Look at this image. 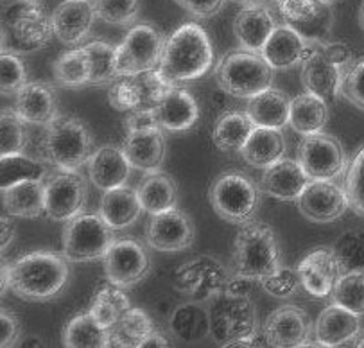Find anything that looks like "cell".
I'll use <instances>...</instances> for the list:
<instances>
[{"mask_svg": "<svg viewBox=\"0 0 364 348\" xmlns=\"http://www.w3.org/2000/svg\"><path fill=\"white\" fill-rule=\"evenodd\" d=\"M68 258L54 251H31L11 264H2V292L23 302H50L67 289Z\"/></svg>", "mask_w": 364, "mask_h": 348, "instance_id": "cell-1", "label": "cell"}, {"mask_svg": "<svg viewBox=\"0 0 364 348\" xmlns=\"http://www.w3.org/2000/svg\"><path fill=\"white\" fill-rule=\"evenodd\" d=\"M207 309L210 337L221 347L250 348L267 344L262 329H259L255 303L250 296L219 291L207 300Z\"/></svg>", "mask_w": 364, "mask_h": 348, "instance_id": "cell-2", "label": "cell"}, {"mask_svg": "<svg viewBox=\"0 0 364 348\" xmlns=\"http://www.w3.org/2000/svg\"><path fill=\"white\" fill-rule=\"evenodd\" d=\"M214 65V47L207 31L196 22L178 27L166 40L158 70L171 83L203 78Z\"/></svg>", "mask_w": 364, "mask_h": 348, "instance_id": "cell-3", "label": "cell"}, {"mask_svg": "<svg viewBox=\"0 0 364 348\" xmlns=\"http://www.w3.org/2000/svg\"><path fill=\"white\" fill-rule=\"evenodd\" d=\"M42 160L61 171H79L95 153V139L85 120L58 115L40 140Z\"/></svg>", "mask_w": 364, "mask_h": 348, "instance_id": "cell-4", "label": "cell"}, {"mask_svg": "<svg viewBox=\"0 0 364 348\" xmlns=\"http://www.w3.org/2000/svg\"><path fill=\"white\" fill-rule=\"evenodd\" d=\"M282 268L274 230L264 221L240 225L233 241V271L259 282Z\"/></svg>", "mask_w": 364, "mask_h": 348, "instance_id": "cell-5", "label": "cell"}, {"mask_svg": "<svg viewBox=\"0 0 364 348\" xmlns=\"http://www.w3.org/2000/svg\"><path fill=\"white\" fill-rule=\"evenodd\" d=\"M274 68L260 53L232 51L218 65L215 79L223 92L235 99H252L271 88Z\"/></svg>", "mask_w": 364, "mask_h": 348, "instance_id": "cell-6", "label": "cell"}, {"mask_svg": "<svg viewBox=\"0 0 364 348\" xmlns=\"http://www.w3.org/2000/svg\"><path fill=\"white\" fill-rule=\"evenodd\" d=\"M208 196L214 212L226 223L239 226L252 221L260 203V192L255 181L239 171L219 174Z\"/></svg>", "mask_w": 364, "mask_h": 348, "instance_id": "cell-7", "label": "cell"}, {"mask_svg": "<svg viewBox=\"0 0 364 348\" xmlns=\"http://www.w3.org/2000/svg\"><path fill=\"white\" fill-rule=\"evenodd\" d=\"M115 230L101 217V213L81 212L72 217L63 228V255L68 263H92L106 255L113 244Z\"/></svg>", "mask_w": 364, "mask_h": 348, "instance_id": "cell-8", "label": "cell"}, {"mask_svg": "<svg viewBox=\"0 0 364 348\" xmlns=\"http://www.w3.org/2000/svg\"><path fill=\"white\" fill-rule=\"evenodd\" d=\"M174 86L178 85L171 83L158 68H153V70L117 78L109 85L108 99L117 112L129 113L133 110L156 106Z\"/></svg>", "mask_w": 364, "mask_h": 348, "instance_id": "cell-9", "label": "cell"}, {"mask_svg": "<svg viewBox=\"0 0 364 348\" xmlns=\"http://www.w3.org/2000/svg\"><path fill=\"white\" fill-rule=\"evenodd\" d=\"M54 36L50 15L38 2H18L6 15L4 41H11L4 47L16 53H31L43 49Z\"/></svg>", "mask_w": 364, "mask_h": 348, "instance_id": "cell-10", "label": "cell"}, {"mask_svg": "<svg viewBox=\"0 0 364 348\" xmlns=\"http://www.w3.org/2000/svg\"><path fill=\"white\" fill-rule=\"evenodd\" d=\"M166 47V40L149 23L132 27L126 38L117 46V70L119 75H132L158 68Z\"/></svg>", "mask_w": 364, "mask_h": 348, "instance_id": "cell-11", "label": "cell"}, {"mask_svg": "<svg viewBox=\"0 0 364 348\" xmlns=\"http://www.w3.org/2000/svg\"><path fill=\"white\" fill-rule=\"evenodd\" d=\"M298 162L311 181L336 180L348 169L341 142L323 132L301 139L298 146Z\"/></svg>", "mask_w": 364, "mask_h": 348, "instance_id": "cell-12", "label": "cell"}, {"mask_svg": "<svg viewBox=\"0 0 364 348\" xmlns=\"http://www.w3.org/2000/svg\"><path fill=\"white\" fill-rule=\"evenodd\" d=\"M46 185V213L53 221H70L87 206L88 181L77 171L49 172Z\"/></svg>", "mask_w": 364, "mask_h": 348, "instance_id": "cell-13", "label": "cell"}, {"mask_svg": "<svg viewBox=\"0 0 364 348\" xmlns=\"http://www.w3.org/2000/svg\"><path fill=\"white\" fill-rule=\"evenodd\" d=\"M230 277L232 273L228 268L214 255H198L178 268L174 273V288L192 300L207 302L212 295L225 291Z\"/></svg>", "mask_w": 364, "mask_h": 348, "instance_id": "cell-14", "label": "cell"}, {"mask_svg": "<svg viewBox=\"0 0 364 348\" xmlns=\"http://www.w3.org/2000/svg\"><path fill=\"white\" fill-rule=\"evenodd\" d=\"M284 23L293 27L309 43L331 41L334 27L332 4L323 0H274Z\"/></svg>", "mask_w": 364, "mask_h": 348, "instance_id": "cell-15", "label": "cell"}, {"mask_svg": "<svg viewBox=\"0 0 364 348\" xmlns=\"http://www.w3.org/2000/svg\"><path fill=\"white\" fill-rule=\"evenodd\" d=\"M151 268L149 255L136 239H115L102 257V270L106 280L128 289L142 282Z\"/></svg>", "mask_w": 364, "mask_h": 348, "instance_id": "cell-16", "label": "cell"}, {"mask_svg": "<svg viewBox=\"0 0 364 348\" xmlns=\"http://www.w3.org/2000/svg\"><path fill=\"white\" fill-rule=\"evenodd\" d=\"M350 68L332 60L323 49V43H311L305 60L301 61V83L305 90L323 101L334 102L341 95L343 81Z\"/></svg>", "mask_w": 364, "mask_h": 348, "instance_id": "cell-17", "label": "cell"}, {"mask_svg": "<svg viewBox=\"0 0 364 348\" xmlns=\"http://www.w3.org/2000/svg\"><path fill=\"white\" fill-rule=\"evenodd\" d=\"M194 223L178 206L151 216L146 230V243L153 250L164 251V253L187 250L194 243Z\"/></svg>", "mask_w": 364, "mask_h": 348, "instance_id": "cell-18", "label": "cell"}, {"mask_svg": "<svg viewBox=\"0 0 364 348\" xmlns=\"http://www.w3.org/2000/svg\"><path fill=\"white\" fill-rule=\"evenodd\" d=\"M296 205L305 219L318 225L338 221L350 209L348 194L336 180L311 181L298 198Z\"/></svg>", "mask_w": 364, "mask_h": 348, "instance_id": "cell-19", "label": "cell"}, {"mask_svg": "<svg viewBox=\"0 0 364 348\" xmlns=\"http://www.w3.org/2000/svg\"><path fill=\"white\" fill-rule=\"evenodd\" d=\"M262 332L269 347H301L314 332L311 316L298 305H282L274 309L264 322Z\"/></svg>", "mask_w": 364, "mask_h": 348, "instance_id": "cell-20", "label": "cell"}, {"mask_svg": "<svg viewBox=\"0 0 364 348\" xmlns=\"http://www.w3.org/2000/svg\"><path fill=\"white\" fill-rule=\"evenodd\" d=\"M301 289L312 298H331L336 282L341 277L338 258L332 248H316L309 251L296 268Z\"/></svg>", "mask_w": 364, "mask_h": 348, "instance_id": "cell-21", "label": "cell"}, {"mask_svg": "<svg viewBox=\"0 0 364 348\" xmlns=\"http://www.w3.org/2000/svg\"><path fill=\"white\" fill-rule=\"evenodd\" d=\"M95 19L94 0H63L50 13L54 36L63 46H77L87 40Z\"/></svg>", "mask_w": 364, "mask_h": 348, "instance_id": "cell-22", "label": "cell"}, {"mask_svg": "<svg viewBox=\"0 0 364 348\" xmlns=\"http://www.w3.org/2000/svg\"><path fill=\"white\" fill-rule=\"evenodd\" d=\"M309 184L311 178L307 176L298 158L293 160L284 157L264 169L260 189L264 194L278 201H298Z\"/></svg>", "mask_w": 364, "mask_h": 348, "instance_id": "cell-23", "label": "cell"}, {"mask_svg": "<svg viewBox=\"0 0 364 348\" xmlns=\"http://www.w3.org/2000/svg\"><path fill=\"white\" fill-rule=\"evenodd\" d=\"M15 110L31 126L46 127L60 115L54 86L43 81H27L15 94Z\"/></svg>", "mask_w": 364, "mask_h": 348, "instance_id": "cell-24", "label": "cell"}, {"mask_svg": "<svg viewBox=\"0 0 364 348\" xmlns=\"http://www.w3.org/2000/svg\"><path fill=\"white\" fill-rule=\"evenodd\" d=\"M87 167L92 185L102 192L128 184L133 169L124 149L117 146H102L95 149Z\"/></svg>", "mask_w": 364, "mask_h": 348, "instance_id": "cell-25", "label": "cell"}, {"mask_svg": "<svg viewBox=\"0 0 364 348\" xmlns=\"http://www.w3.org/2000/svg\"><path fill=\"white\" fill-rule=\"evenodd\" d=\"M126 157L133 169L142 172L160 171L166 160V137L161 127L151 130H135L126 133L122 142Z\"/></svg>", "mask_w": 364, "mask_h": 348, "instance_id": "cell-26", "label": "cell"}, {"mask_svg": "<svg viewBox=\"0 0 364 348\" xmlns=\"http://www.w3.org/2000/svg\"><path fill=\"white\" fill-rule=\"evenodd\" d=\"M360 332V316L336 303L323 309L314 323V337L323 347H350Z\"/></svg>", "mask_w": 364, "mask_h": 348, "instance_id": "cell-27", "label": "cell"}, {"mask_svg": "<svg viewBox=\"0 0 364 348\" xmlns=\"http://www.w3.org/2000/svg\"><path fill=\"white\" fill-rule=\"evenodd\" d=\"M277 29L273 15L267 8L259 4H248L240 9L233 20V34L239 41L240 49L250 53H262L273 31Z\"/></svg>", "mask_w": 364, "mask_h": 348, "instance_id": "cell-28", "label": "cell"}, {"mask_svg": "<svg viewBox=\"0 0 364 348\" xmlns=\"http://www.w3.org/2000/svg\"><path fill=\"white\" fill-rule=\"evenodd\" d=\"M309 43L304 36L296 33L287 23L277 26L273 34L262 49V56L274 70H287L305 60L309 53Z\"/></svg>", "mask_w": 364, "mask_h": 348, "instance_id": "cell-29", "label": "cell"}, {"mask_svg": "<svg viewBox=\"0 0 364 348\" xmlns=\"http://www.w3.org/2000/svg\"><path fill=\"white\" fill-rule=\"evenodd\" d=\"M153 108L160 127L167 132H187L199 119V106L194 95L178 86Z\"/></svg>", "mask_w": 364, "mask_h": 348, "instance_id": "cell-30", "label": "cell"}, {"mask_svg": "<svg viewBox=\"0 0 364 348\" xmlns=\"http://www.w3.org/2000/svg\"><path fill=\"white\" fill-rule=\"evenodd\" d=\"M2 209L9 216L23 219H34L46 213L43 180H23L2 187Z\"/></svg>", "mask_w": 364, "mask_h": 348, "instance_id": "cell-31", "label": "cell"}, {"mask_svg": "<svg viewBox=\"0 0 364 348\" xmlns=\"http://www.w3.org/2000/svg\"><path fill=\"white\" fill-rule=\"evenodd\" d=\"M286 151L287 144L282 130L257 126L240 149V157L250 167L266 169L286 157Z\"/></svg>", "mask_w": 364, "mask_h": 348, "instance_id": "cell-32", "label": "cell"}, {"mask_svg": "<svg viewBox=\"0 0 364 348\" xmlns=\"http://www.w3.org/2000/svg\"><path fill=\"white\" fill-rule=\"evenodd\" d=\"M169 329L173 336L183 343H199L210 336L207 302L191 300V302L180 303L171 312Z\"/></svg>", "mask_w": 364, "mask_h": 348, "instance_id": "cell-33", "label": "cell"}, {"mask_svg": "<svg viewBox=\"0 0 364 348\" xmlns=\"http://www.w3.org/2000/svg\"><path fill=\"white\" fill-rule=\"evenodd\" d=\"M142 212L136 189L122 185V187L106 191L101 198L99 213L113 230H124L135 225Z\"/></svg>", "mask_w": 364, "mask_h": 348, "instance_id": "cell-34", "label": "cell"}, {"mask_svg": "<svg viewBox=\"0 0 364 348\" xmlns=\"http://www.w3.org/2000/svg\"><path fill=\"white\" fill-rule=\"evenodd\" d=\"M291 101L293 99L284 90L267 88L262 94L250 99L246 112L255 126L282 130L289 124Z\"/></svg>", "mask_w": 364, "mask_h": 348, "instance_id": "cell-35", "label": "cell"}, {"mask_svg": "<svg viewBox=\"0 0 364 348\" xmlns=\"http://www.w3.org/2000/svg\"><path fill=\"white\" fill-rule=\"evenodd\" d=\"M140 205L149 216L166 212L178 206V189L166 172H149L136 187Z\"/></svg>", "mask_w": 364, "mask_h": 348, "instance_id": "cell-36", "label": "cell"}, {"mask_svg": "<svg viewBox=\"0 0 364 348\" xmlns=\"http://www.w3.org/2000/svg\"><path fill=\"white\" fill-rule=\"evenodd\" d=\"M255 124L250 119L248 112H226L215 120L214 130H212V140H214L215 147L226 153H235L245 147L246 140L255 130Z\"/></svg>", "mask_w": 364, "mask_h": 348, "instance_id": "cell-37", "label": "cell"}, {"mask_svg": "<svg viewBox=\"0 0 364 348\" xmlns=\"http://www.w3.org/2000/svg\"><path fill=\"white\" fill-rule=\"evenodd\" d=\"M328 120L327 101L305 90L291 101L289 126L300 135H312L323 132Z\"/></svg>", "mask_w": 364, "mask_h": 348, "instance_id": "cell-38", "label": "cell"}, {"mask_svg": "<svg viewBox=\"0 0 364 348\" xmlns=\"http://www.w3.org/2000/svg\"><path fill=\"white\" fill-rule=\"evenodd\" d=\"M109 329L102 325L90 311L74 316L63 330V347L67 348H106Z\"/></svg>", "mask_w": 364, "mask_h": 348, "instance_id": "cell-39", "label": "cell"}, {"mask_svg": "<svg viewBox=\"0 0 364 348\" xmlns=\"http://www.w3.org/2000/svg\"><path fill=\"white\" fill-rule=\"evenodd\" d=\"M154 332L153 320L142 309H128L122 318L109 329L108 347L112 348H139L140 343Z\"/></svg>", "mask_w": 364, "mask_h": 348, "instance_id": "cell-40", "label": "cell"}, {"mask_svg": "<svg viewBox=\"0 0 364 348\" xmlns=\"http://www.w3.org/2000/svg\"><path fill=\"white\" fill-rule=\"evenodd\" d=\"M128 309H132V305H129V298L124 292V289L106 280L105 284H101L95 289L88 311H90L102 325L112 329V327L122 318V315H124Z\"/></svg>", "mask_w": 364, "mask_h": 348, "instance_id": "cell-41", "label": "cell"}, {"mask_svg": "<svg viewBox=\"0 0 364 348\" xmlns=\"http://www.w3.org/2000/svg\"><path fill=\"white\" fill-rule=\"evenodd\" d=\"M54 81L67 88L90 85V65L85 47L67 51L53 65Z\"/></svg>", "mask_w": 364, "mask_h": 348, "instance_id": "cell-42", "label": "cell"}, {"mask_svg": "<svg viewBox=\"0 0 364 348\" xmlns=\"http://www.w3.org/2000/svg\"><path fill=\"white\" fill-rule=\"evenodd\" d=\"M88 65H90V85H106L120 78L117 70V47L106 40H92L87 46Z\"/></svg>", "mask_w": 364, "mask_h": 348, "instance_id": "cell-43", "label": "cell"}, {"mask_svg": "<svg viewBox=\"0 0 364 348\" xmlns=\"http://www.w3.org/2000/svg\"><path fill=\"white\" fill-rule=\"evenodd\" d=\"M49 176L47 165L34 157L23 153L6 154L0 162V184L9 187L23 180H46Z\"/></svg>", "mask_w": 364, "mask_h": 348, "instance_id": "cell-44", "label": "cell"}, {"mask_svg": "<svg viewBox=\"0 0 364 348\" xmlns=\"http://www.w3.org/2000/svg\"><path fill=\"white\" fill-rule=\"evenodd\" d=\"M332 303L341 305L355 315H364V271L341 273L331 295Z\"/></svg>", "mask_w": 364, "mask_h": 348, "instance_id": "cell-45", "label": "cell"}, {"mask_svg": "<svg viewBox=\"0 0 364 348\" xmlns=\"http://www.w3.org/2000/svg\"><path fill=\"white\" fill-rule=\"evenodd\" d=\"M336 258L343 273L348 271H364V230L352 228L343 232L336 239L334 246Z\"/></svg>", "mask_w": 364, "mask_h": 348, "instance_id": "cell-46", "label": "cell"}, {"mask_svg": "<svg viewBox=\"0 0 364 348\" xmlns=\"http://www.w3.org/2000/svg\"><path fill=\"white\" fill-rule=\"evenodd\" d=\"M27 122L15 108H4L0 113V154L23 153L27 147Z\"/></svg>", "mask_w": 364, "mask_h": 348, "instance_id": "cell-47", "label": "cell"}, {"mask_svg": "<svg viewBox=\"0 0 364 348\" xmlns=\"http://www.w3.org/2000/svg\"><path fill=\"white\" fill-rule=\"evenodd\" d=\"M26 83L27 70L20 54L9 47H2V56H0V90H2V95L18 94L20 88Z\"/></svg>", "mask_w": 364, "mask_h": 348, "instance_id": "cell-48", "label": "cell"}, {"mask_svg": "<svg viewBox=\"0 0 364 348\" xmlns=\"http://www.w3.org/2000/svg\"><path fill=\"white\" fill-rule=\"evenodd\" d=\"M97 19L112 26H132L140 13V0H94Z\"/></svg>", "mask_w": 364, "mask_h": 348, "instance_id": "cell-49", "label": "cell"}, {"mask_svg": "<svg viewBox=\"0 0 364 348\" xmlns=\"http://www.w3.org/2000/svg\"><path fill=\"white\" fill-rule=\"evenodd\" d=\"M345 191L348 194L350 209L364 217V146L353 154L345 176Z\"/></svg>", "mask_w": 364, "mask_h": 348, "instance_id": "cell-50", "label": "cell"}, {"mask_svg": "<svg viewBox=\"0 0 364 348\" xmlns=\"http://www.w3.org/2000/svg\"><path fill=\"white\" fill-rule=\"evenodd\" d=\"M259 284L273 298H291L301 288L298 271L286 266H282L273 275H267V277L260 278Z\"/></svg>", "mask_w": 364, "mask_h": 348, "instance_id": "cell-51", "label": "cell"}, {"mask_svg": "<svg viewBox=\"0 0 364 348\" xmlns=\"http://www.w3.org/2000/svg\"><path fill=\"white\" fill-rule=\"evenodd\" d=\"M341 95H345L353 106L364 110V58L353 63L343 81Z\"/></svg>", "mask_w": 364, "mask_h": 348, "instance_id": "cell-52", "label": "cell"}, {"mask_svg": "<svg viewBox=\"0 0 364 348\" xmlns=\"http://www.w3.org/2000/svg\"><path fill=\"white\" fill-rule=\"evenodd\" d=\"M174 2L198 19H210L225 6V0H174Z\"/></svg>", "mask_w": 364, "mask_h": 348, "instance_id": "cell-53", "label": "cell"}, {"mask_svg": "<svg viewBox=\"0 0 364 348\" xmlns=\"http://www.w3.org/2000/svg\"><path fill=\"white\" fill-rule=\"evenodd\" d=\"M20 339V322L11 311L0 312V344L2 348L13 347Z\"/></svg>", "mask_w": 364, "mask_h": 348, "instance_id": "cell-54", "label": "cell"}, {"mask_svg": "<svg viewBox=\"0 0 364 348\" xmlns=\"http://www.w3.org/2000/svg\"><path fill=\"white\" fill-rule=\"evenodd\" d=\"M257 280L253 278L245 277V275H239L233 271L232 277H230L228 284H226L225 291L230 292V295H237V296H250L253 292V284Z\"/></svg>", "mask_w": 364, "mask_h": 348, "instance_id": "cell-55", "label": "cell"}, {"mask_svg": "<svg viewBox=\"0 0 364 348\" xmlns=\"http://www.w3.org/2000/svg\"><path fill=\"white\" fill-rule=\"evenodd\" d=\"M11 217L13 216H6V212H4V216H2V221H0V226H2V228H0V241H2V253H4L6 250H8L9 246H11V243H13V239H15V236H16V225L15 223L11 221Z\"/></svg>", "mask_w": 364, "mask_h": 348, "instance_id": "cell-56", "label": "cell"}, {"mask_svg": "<svg viewBox=\"0 0 364 348\" xmlns=\"http://www.w3.org/2000/svg\"><path fill=\"white\" fill-rule=\"evenodd\" d=\"M169 344H171L169 339H167L164 334H160V332H156V330H154V332H151L149 336H147L146 339L140 343L139 348H153V347L166 348V347H169Z\"/></svg>", "mask_w": 364, "mask_h": 348, "instance_id": "cell-57", "label": "cell"}, {"mask_svg": "<svg viewBox=\"0 0 364 348\" xmlns=\"http://www.w3.org/2000/svg\"><path fill=\"white\" fill-rule=\"evenodd\" d=\"M18 344L20 347H43V341L38 336H27V337H20Z\"/></svg>", "mask_w": 364, "mask_h": 348, "instance_id": "cell-58", "label": "cell"}, {"mask_svg": "<svg viewBox=\"0 0 364 348\" xmlns=\"http://www.w3.org/2000/svg\"><path fill=\"white\" fill-rule=\"evenodd\" d=\"M350 347H357V348H364V332H360L355 339L350 343Z\"/></svg>", "mask_w": 364, "mask_h": 348, "instance_id": "cell-59", "label": "cell"}, {"mask_svg": "<svg viewBox=\"0 0 364 348\" xmlns=\"http://www.w3.org/2000/svg\"><path fill=\"white\" fill-rule=\"evenodd\" d=\"M359 23H360V27H363V31H364V2L360 4V9H359Z\"/></svg>", "mask_w": 364, "mask_h": 348, "instance_id": "cell-60", "label": "cell"}, {"mask_svg": "<svg viewBox=\"0 0 364 348\" xmlns=\"http://www.w3.org/2000/svg\"><path fill=\"white\" fill-rule=\"evenodd\" d=\"M237 2H245V4H253L257 0H237Z\"/></svg>", "mask_w": 364, "mask_h": 348, "instance_id": "cell-61", "label": "cell"}, {"mask_svg": "<svg viewBox=\"0 0 364 348\" xmlns=\"http://www.w3.org/2000/svg\"><path fill=\"white\" fill-rule=\"evenodd\" d=\"M323 2H327V4H332V2H338V0H323Z\"/></svg>", "mask_w": 364, "mask_h": 348, "instance_id": "cell-62", "label": "cell"}, {"mask_svg": "<svg viewBox=\"0 0 364 348\" xmlns=\"http://www.w3.org/2000/svg\"><path fill=\"white\" fill-rule=\"evenodd\" d=\"M18 2H38V0H18Z\"/></svg>", "mask_w": 364, "mask_h": 348, "instance_id": "cell-63", "label": "cell"}]
</instances>
